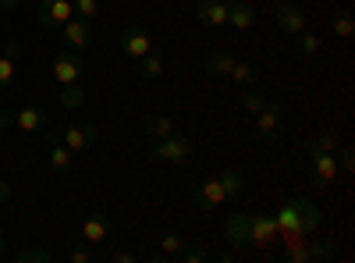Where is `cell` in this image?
Instances as JSON below:
<instances>
[{"label":"cell","instance_id":"obj_1","mask_svg":"<svg viewBox=\"0 0 355 263\" xmlns=\"http://www.w3.org/2000/svg\"><path fill=\"white\" fill-rule=\"evenodd\" d=\"M274 221H277V235H281L284 242H291V239L313 235V231L320 228V221H323V214L316 210L313 199H288L284 207L277 210Z\"/></svg>","mask_w":355,"mask_h":263},{"label":"cell","instance_id":"obj_2","mask_svg":"<svg viewBox=\"0 0 355 263\" xmlns=\"http://www.w3.org/2000/svg\"><path fill=\"white\" fill-rule=\"evenodd\" d=\"M192 153H196V146L182 132H171L150 146V160H157V164H189Z\"/></svg>","mask_w":355,"mask_h":263},{"label":"cell","instance_id":"obj_3","mask_svg":"<svg viewBox=\"0 0 355 263\" xmlns=\"http://www.w3.org/2000/svg\"><path fill=\"white\" fill-rule=\"evenodd\" d=\"M21 128V132H46L50 128V114L46 107H36V103H28L21 110H0V128Z\"/></svg>","mask_w":355,"mask_h":263},{"label":"cell","instance_id":"obj_4","mask_svg":"<svg viewBox=\"0 0 355 263\" xmlns=\"http://www.w3.org/2000/svg\"><path fill=\"white\" fill-rule=\"evenodd\" d=\"M57 135H61V142L68 146L71 153H85L89 146L100 139V125H93V121H71V125L57 128Z\"/></svg>","mask_w":355,"mask_h":263},{"label":"cell","instance_id":"obj_5","mask_svg":"<svg viewBox=\"0 0 355 263\" xmlns=\"http://www.w3.org/2000/svg\"><path fill=\"white\" fill-rule=\"evenodd\" d=\"M256 132L263 142H277L284 135V107L277 100H266L263 110L256 114Z\"/></svg>","mask_w":355,"mask_h":263},{"label":"cell","instance_id":"obj_6","mask_svg":"<svg viewBox=\"0 0 355 263\" xmlns=\"http://www.w3.org/2000/svg\"><path fill=\"white\" fill-rule=\"evenodd\" d=\"M43 139H46V164H50V171H53V174H71L75 153L61 142V135H57V128H53V125L43 132Z\"/></svg>","mask_w":355,"mask_h":263},{"label":"cell","instance_id":"obj_7","mask_svg":"<svg viewBox=\"0 0 355 263\" xmlns=\"http://www.w3.org/2000/svg\"><path fill=\"white\" fill-rule=\"evenodd\" d=\"M117 46H121V53L128 57V61H139V57H146L150 50H157L153 40H150V33H146V28H139V25H128L125 33L117 36Z\"/></svg>","mask_w":355,"mask_h":263},{"label":"cell","instance_id":"obj_8","mask_svg":"<svg viewBox=\"0 0 355 263\" xmlns=\"http://www.w3.org/2000/svg\"><path fill=\"white\" fill-rule=\"evenodd\" d=\"M82 71H85V65H82V53L78 50H61V53L53 57V78H57V85L78 82Z\"/></svg>","mask_w":355,"mask_h":263},{"label":"cell","instance_id":"obj_9","mask_svg":"<svg viewBox=\"0 0 355 263\" xmlns=\"http://www.w3.org/2000/svg\"><path fill=\"white\" fill-rule=\"evenodd\" d=\"M61 33H64V43H68V50H89L93 46V22H85V18H68L64 25H61Z\"/></svg>","mask_w":355,"mask_h":263},{"label":"cell","instance_id":"obj_10","mask_svg":"<svg viewBox=\"0 0 355 263\" xmlns=\"http://www.w3.org/2000/svg\"><path fill=\"white\" fill-rule=\"evenodd\" d=\"M249 224V246H270L277 239V221L270 214H245Z\"/></svg>","mask_w":355,"mask_h":263},{"label":"cell","instance_id":"obj_11","mask_svg":"<svg viewBox=\"0 0 355 263\" xmlns=\"http://www.w3.org/2000/svg\"><path fill=\"white\" fill-rule=\"evenodd\" d=\"M309 174H313V189H327L338 178L334 153H309Z\"/></svg>","mask_w":355,"mask_h":263},{"label":"cell","instance_id":"obj_12","mask_svg":"<svg viewBox=\"0 0 355 263\" xmlns=\"http://www.w3.org/2000/svg\"><path fill=\"white\" fill-rule=\"evenodd\" d=\"M224 199H227V196H224V185H220V178H206V182H199V185L192 189V203H196L199 210H206V214H210V210H217Z\"/></svg>","mask_w":355,"mask_h":263},{"label":"cell","instance_id":"obj_13","mask_svg":"<svg viewBox=\"0 0 355 263\" xmlns=\"http://www.w3.org/2000/svg\"><path fill=\"white\" fill-rule=\"evenodd\" d=\"M68 18H75L71 0H43L40 4V25L43 28H61Z\"/></svg>","mask_w":355,"mask_h":263},{"label":"cell","instance_id":"obj_14","mask_svg":"<svg viewBox=\"0 0 355 263\" xmlns=\"http://www.w3.org/2000/svg\"><path fill=\"white\" fill-rule=\"evenodd\" d=\"M110 231H114V221L107 217V214H89L85 221H82V239L89 242V246H103L107 239H110Z\"/></svg>","mask_w":355,"mask_h":263},{"label":"cell","instance_id":"obj_15","mask_svg":"<svg viewBox=\"0 0 355 263\" xmlns=\"http://www.w3.org/2000/svg\"><path fill=\"white\" fill-rule=\"evenodd\" d=\"M196 18L202 25H210V28H224L227 25V4H224V0H199Z\"/></svg>","mask_w":355,"mask_h":263},{"label":"cell","instance_id":"obj_16","mask_svg":"<svg viewBox=\"0 0 355 263\" xmlns=\"http://www.w3.org/2000/svg\"><path fill=\"white\" fill-rule=\"evenodd\" d=\"M256 22V8L249 4V0H234V4H227V25L234 28V33H249Z\"/></svg>","mask_w":355,"mask_h":263},{"label":"cell","instance_id":"obj_17","mask_svg":"<svg viewBox=\"0 0 355 263\" xmlns=\"http://www.w3.org/2000/svg\"><path fill=\"white\" fill-rule=\"evenodd\" d=\"M231 65H234V53H231V50H210V53L202 57V71L210 75V78L227 75V71H231Z\"/></svg>","mask_w":355,"mask_h":263},{"label":"cell","instance_id":"obj_18","mask_svg":"<svg viewBox=\"0 0 355 263\" xmlns=\"http://www.w3.org/2000/svg\"><path fill=\"white\" fill-rule=\"evenodd\" d=\"M277 25L284 28L288 36L302 33V28H306V11L295 8V4H284V8H277Z\"/></svg>","mask_w":355,"mask_h":263},{"label":"cell","instance_id":"obj_19","mask_svg":"<svg viewBox=\"0 0 355 263\" xmlns=\"http://www.w3.org/2000/svg\"><path fill=\"white\" fill-rule=\"evenodd\" d=\"M220 185H224V196L227 199H242L245 189H249V178H245L242 171H224L220 174Z\"/></svg>","mask_w":355,"mask_h":263},{"label":"cell","instance_id":"obj_20","mask_svg":"<svg viewBox=\"0 0 355 263\" xmlns=\"http://www.w3.org/2000/svg\"><path fill=\"white\" fill-rule=\"evenodd\" d=\"M139 75L146 78V82H153V78H160L164 75V53H157V50H150L146 57H139Z\"/></svg>","mask_w":355,"mask_h":263},{"label":"cell","instance_id":"obj_21","mask_svg":"<svg viewBox=\"0 0 355 263\" xmlns=\"http://www.w3.org/2000/svg\"><path fill=\"white\" fill-rule=\"evenodd\" d=\"M182 249H185V239L178 235V231H167V235L160 239V249H157L150 260H153V263H157V260H171V256H178V253H182Z\"/></svg>","mask_w":355,"mask_h":263},{"label":"cell","instance_id":"obj_22","mask_svg":"<svg viewBox=\"0 0 355 263\" xmlns=\"http://www.w3.org/2000/svg\"><path fill=\"white\" fill-rule=\"evenodd\" d=\"M142 128L150 132L153 139H164V135H171V132H174V121L167 118V114H146V121H142Z\"/></svg>","mask_w":355,"mask_h":263},{"label":"cell","instance_id":"obj_23","mask_svg":"<svg viewBox=\"0 0 355 263\" xmlns=\"http://www.w3.org/2000/svg\"><path fill=\"white\" fill-rule=\"evenodd\" d=\"M320 53V40L313 36V33H295V57H302V61H309V57H316Z\"/></svg>","mask_w":355,"mask_h":263},{"label":"cell","instance_id":"obj_24","mask_svg":"<svg viewBox=\"0 0 355 263\" xmlns=\"http://www.w3.org/2000/svg\"><path fill=\"white\" fill-rule=\"evenodd\" d=\"M234 82H239V85H256L259 82V71L249 65V61H239V57H234V65H231V71H227Z\"/></svg>","mask_w":355,"mask_h":263},{"label":"cell","instance_id":"obj_25","mask_svg":"<svg viewBox=\"0 0 355 263\" xmlns=\"http://www.w3.org/2000/svg\"><path fill=\"white\" fill-rule=\"evenodd\" d=\"M331 33H334L338 40H352L355 22H352V15H348V11H334V15H331Z\"/></svg>","mask_w":355,"mask_h":263},{"label":"cell","instance_id":"obj_26","mask_svg":"<svg viewBox=\"0 0 355 263\" xmlns=\"http://www.w3.org/2000/svg\"><path fill=\"white\" fill-rule=\"evenodd\" d=\"M82 103H85V93H82V85H78V82L61 85V107H64V110H78Z\"/></svg>","mask_w":355,"mask_h":263},{"label":"cell","instance_id":"obj_27","mask_svg":"<svg viewBox=\"0 0 355 263\" xmlns=\"http://www.w3.org/2000/svg\"><path fill=\"white\" fill-rule=\"evenodd\" d=\"M239 103H242V110L259 114V110H263V103H266V96L256 90V85H242V96H239Z\"/></svg>","mask_w":355,"mask_h":263},{"label":"cell","instance_id":"obj_28","mask_svg":"<svg viewBox=\"0 0 355 263\" xmlns=\"http://www.w3.org/2000/svg\"><path fill=\"white\" fill-rule=\"evenodd\" d=\"M338 150V135L331 132V128H323L316 139H313V146H309V153H334Z\"/></svg>","mask_w":355,"mask_h":263},{"label":"cell","instance_id":"obj_29","mask_svg":"<svg viewBox=\"0 0 355 263\" xmlns=\"http://www.w3.org/2000/svg\"><path fill=\"white\" fill-rule=\"evenodd\" d=\"M334 253H338L334 239H313L309 242V260H331Z\"/></svg>","mask_w":355,"mask_h":263},{"label":"cell","instance_id":"obj_30","mask_svg":"<svg viewBox=\"0 0 355 263\" xmlns=\"http://www.w3.org/2000/svg\"><path fill=\"white\" fill-rule=\"evenodd\" d=\"M15 68H18V61H15V57L0 53V93H4V90H11V82H15Z\"/></svg>","mask_w":355,"mask_h":263},{"label":"cell","instance_id":"obj_31","mask_svg":"<svg viewBox=\"0 0 355 263\" xmlns=\"http://www.w3.org/2000/svg\"><path fill=\"white\" fill-rule=\"evenodd\" d=\"M71 8H75V15H78V18L93 22V18L100 15V0H71Z\"/></svg>","mask_w":355,"mask_h":263},{"label":"cell","instance_id":"obj_32","mask_svg":"<svg viewBox=\"0 0 355 263\" xmlns=\"http://www.w3.org/2000/svg\"><path fill=\"white\" fill-rule=\"evenodd\" d=\"M68 260H71V263H93V260H103V253H96V249H82V246H75V249L68 253Z\"/></svg>","mask_w":355,"mask_h":263},{"label":"cell","instance_id":"obj_33","mask_svg":"<svg viewBox=\"0 0 355 263\" xmlns=\"http://www.w3.org/2000/svg\"><path fill=\"white\" fill-rule=\"evenodd\" d=\"M178 260H182V263H206V260H210V253H202V249H182V253H178Z\"/></svg>","mask_w":355,"mask_h":263},{"label":"cell","instance_id":"obj_34","mask_svg":"<svg viewBox=\"0 0 355 263\" xmlns=\"http://www.w3.org/2000/svg\"><path fill=\"white\" fill-rule=\"evenodd\" d=\"M103 260H110V263H132L135 253H128V249H114V253H103Z\"/></svg>","mask_w":355,"mask_h":263},{"label":"cell","instance_id":"obj_35","mask_svg":"<svg viewBox=\"0 0 355 263\" xmlns=\"http://www.w3.org/2000/svg\"><path fill=\"white\" fill-rule=\"evenodd\" d=\"M25 260H50V253L46 249H21L18 253V263H25Z\"/></svg>","mask_w":355,"mask_h":263},{"label":"cell","instance_id":"obj_36","mask_svg":"<svg viewBox=\"0 0 355 263\" xmlns=\"http://www.w3.org/2000/svg\"><path fill=\"white\" fill-rule=\"evenodd\" d=\"M341 157H338V167L341 171H352V164H355V157H352V150H348V146H345V150H338Z\"/></svg>","mask_w":355,"mask_h":263},{"label":"cell","instance_id":"obj_37","mask_svg":"<svg viewBox=\"0 0 355 263\" xmlns=\"http://www.w3.org/2000/svg\"><path fill=\"white\" fill-rule=\"evenodd\" d=\"M8 199H11V185L0 182V203H8Z\"/></svg>","mask_w":355,"mask_h":263},{"label":"cell","instance_id":"obj_38","mask_svg":"<svg viewBox=\"0 0 355 263\" xmlns=\"http://www.w3.org/2000/svg\"><path fill=\"white\" fill-rule=\"evenodd\" d=\"M0 8H4V11H15V8H18V0H0Z\"/></svg>","mask_w":355,"mask_h":263},{"label":"cell","instance_id":"obj_39","mask_svg":"<svg viewBox=\"0 0 355 263\" xmlns=\"http://www.w3.org/2000/svg\"><path fill=\"white\" fill-rule=\"evenodd\" d=\"M0 253H4V231H0Z\"/></svg>","mask_w":355,"mask_h":263}]
</instances>
